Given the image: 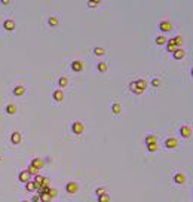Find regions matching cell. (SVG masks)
Returning <instances> with one entry per match:
<instances>
[{"mask_svg":"<svg viewBox=\"0 0 193 202\" xmlns=\"http://www.w3.org/2000/svg\"><path fill=\"white\" fill-rule=\"evenodd\" d=\"M71 131H73V134H76V135H82L83 131H85V125H83L80 120H74V122L71 123Z\"/></svg>","mask_w":193,"mask_h":202,"instance_id":"6da1fadb","label":"cell"},{"mask_svg":"<svg viewBox=\"0 0 193 202\" xmlns=\"http://www.w3.org/2000/svg\"><path fill=\"white\" fill-rule=\"evenodd\" d=\"M165 147L166 149H177L178 147V140H177V138L175 137H168V138H166V140H165Z\"/></svg>","mask_w":193,"mask_h":202,"instance_id":"7a4b0ae2","label":"cell"},{"mask_svg":"<svg viewBox=\"0 0 193 202\" xmlns=\"http://www.w3.org/2000/svg\"><path fill=\"white\" fill-rule=\"evenodd\" d=\"M77 190H79V184H77L76 181H68L66 184V192L70 193V195H74L77 193Z\"/></svg>","mask_w":193,"mask_h":202,"instance_id":"3957f363","label":"cell"},{"mask_svg":"<svg viewBox=\"0 0 193 202\" xmlns=\"http://www.w3.org/2000/svg\"><path fill=\"white\" fill-rule=\"evenodd\" d=\"M134 82H135L137 91H138L140 94H143V92L147 89V82H146V79H137V80H134Z\"/></svg>","mask_w":193,"mask_h":202,"instance_id":"277c9868","label":"cell"},{"mask_svg":"<svg viewBox=\"0 0 193 202\" xmlns=\"http://www.w3.org/2000/svg\"><path fill=\"white\" fill-rule=\"evenodd\" d=\"M159 30H160L162 33H168V31L172 30V24H171L169 21H160V22H159Z\"/></svg>","mask_w":193,"mask_h":202,"instance_id":"5b68a950","label":"cell"},{"mask_svg":"<svg viewBox=\"0 0 193 202\" xmlns=\"http://www.w3.org/2000/svg\"><path fill=\"white\" fill-rule=\"evenodd\" d=\"M180 135H181L183 138H190L192 137V129L189 125H183L181 128H180Z\"/></svg>","mask_w":193,"mask_h":202,"instance_id":"8992f818","label":"cell"},{"mask_svg":"<svg viewBox=\"0 0 193 202\" xmlns=\"http://www.w3.org/2000/svg\"><path fill=\"white\" fill-rule=\"evenodd\" d=\"M172 180H174L175 184H184V183H186V175H184L183 172H175Z\"/></svg>","mask_w":193,"mask_h":202,"instance_id":"52a82bcc","label":"cell"},{"mask_svg":"<svg viewBox=\"0 0 193 202\" xmlns=\"http://www.w3.org/2000/svg\"><path fill=\"white\" fill-rule=\"evenodd\" d=\"M30 165H31V167H34L36 169H42V168H43V165H45V160H43V159H40V158H34V159L31 160Z\"/></svg>","mask_w":193,"mask_h":202,"instance_id":"ba28073f","label":"cell"},{"mask_svg":"<svg viewBox=\"0 0 193 202\" xmlns=\"http://www.w3.org/2000/svg\"><path fill=\"white\" fill-rule=\"evenodd\" d=\"M71 70H73V71H76V73L82 71V70H83V62H82V61H79V59H74V61L71 62Z\"/></svg>","mask_w":193,"mask_h":202,"instance_id":"9c48e42d","label":"cell"},{"mask_svg":"<svg viewBox=\"0 0 193 202\" xmlns=\"http://www.w3.org/2000/svg\"><path fill=\"white\" fill-rule=\"evenodd\" d=\"M18 180H19L21 183H28V181H30V174H28V171H27V169L21 171V172L18 174Z\"/></svg>","mask_w":193,"mask_h":202,"instance_id":"30bf717a","label":"cell"},{"mask_svg":"<svg viewBox=\"0 0 193 202\" xmlns=\"http://www.w3.org/2000/svg\"><path fill=\"white\" fill-rule=\"evenodd\" d=\"M52 98H54V101H57V103H61V101L64 100V92H62V89H55V91L52 92Z\"/></svg>","mask_w":193,"mask_h":202,"instance_id":"8fae6325","label":"cell"},{"mask_svg":"<svg viewBox=\"0 0 193 202\" xmlns=\"http://www.w3.org/2000/svg\"><path fill=\"white\" fill-rule=\"evenodd\" d=\"M3 28H5L6 31H14V30H15V21H14V19H6V21L3 22Z\"/></svg>","mask_w":193,"mask_h":202,"instance_id":"7c38bea8","label":"cell"},{"mask_svg":"<svg viewBox=\"0 0 193 202\" xmlns=\"http://www.w3.org/2000/svg\"><path fill=\"white\" fill-rule=\"evenodd\" d=\"M10 141H12V144H19L21 143V132H18V131H15V132H12V135H10Z\"/></svg>","mask_w":193,"mask_h":202,"instance_id":"4fadbf2b","label":"cell"},{"mask_svg":"<svg viewBox=\"0 0 193 202\" xmlns=\"http://www.w3.org/2000/svg\"><path fill=\"white\" fill-rule=\"evenodd\" d=\"M172 57H174V59H183V58L186 57V50L181 49V48H178L175 52L172 54Z\"/></svg>","mask_w":193,"mask_h":202,"instance_id":"5bb4252c","label":"cell"},{"mask_svg":"<svg viewBox=\"0 0 193 202\" xmlns=\"http://www.w3.org/2000/svg\"><path fill=\"white\" fill-rule=\"evenodd\" d=\"M168 43H171V45H174V46L178 48L180 45L183 43V37H181V36H175V37H172V39L168 40Z\"/></svg>","mask_w":193,"mask_h":202,"instance_id":"9a60e30c","label":"cell"},{"mask_svg":"<svg viewBox=\"0 0 193 202\" xmlns=\"http://www.w3.org/2000/svg\"><path fill=\"white\" fill-rule=\"evenodd\" d=\"M111 113H113V115H116V116L120 115V113H122V106L119 103H113L111 104Z\"/></svg>","mask_w":193,"mask_h":202,"instance_id":"2e32d148","label":"cell"},{"mask_svg":"<svg viewBox=\"0 0 193 202\" xmlns=\"http://www.w3.org/2000/svg\"><path fill=\"white\" fill-rule=\"evenodd\" d=\"M24 94H25V88H24V86L18 85V86L14 88V95H15V97H21V95H24Z\"/></svg>","mask_w":193,"mask_h":202,"instance_id":"e0dca14e","label":"cell"},{"mask_svg":"<svg viewBox=\"0 0 193 202\" xmlns=\"http://www.w3.org/2000/svg\"><path fill=\"white\" fill-rule=\"evenodd\" d=\"M25 190H28V192H34V190H37L36 183H34L33 180H30L28 183H25Z\"/></svg>","mask_w":193,"mask_h":202,"instance_id":"ac0fdd59","label":"cell"},{"mask_svg":"<svg viewBox=\"0 0 193 202\" xmlns=\"http://www.w3.org/2000/svg\"><path fill=\"white\" fill-rule=\"evenodd\" d=\"M6 113H8V115H15V113H17V106L15 104H8L6 106Z\"/></svg>","mask_w":193,"mask_h":202,"instance_id":"d6986e66","label":"cell"},{"mask_svg":"<svg viewBox=\"0 0 193 202\" xmlns=\"http://www.w3.org/2000/svg\"><path fill=\"white\" fill-rule=\"evenodd\" d=\"M144 141H146V146H149V144H153V143H156V137H154L153 134H149V135L144 138Z\"/></svg>","mask_w":193,"mask_h":202,"instance_id":"ffe728a7","label":"cell"},{"mask_svg":"<svg viewBox=\"0 0 193 202\" xmlns=\"http://www.w3.org/2000/svg\"><path fill=\"white\" fill-rule=\"evenodd\" d=\"M67 85H68V79L66 77V76H62V77L58 79V86L59 88H66Z\"/></svg>","mask_w":193,"mask_h":202,"instance_id":"44dd1931","label":"cell"},{"mask_svg":"<svg viewBox=\"0 0 193 202\" xmlns=\"http://www.w3.org/2000/svg\"><path fill=\"white\" fill-rule=\"evenodd\" d=\"M154 42H156V45H166V42H168V40H166V37L165 36H158L156 37V39H154Z\"/></svg>","mask_w":193,"mask_h":202,"instance_id":"7402d4cb","label":"cell"},{"mask_svg":"<svg viewBox=\"0 0 193 202\" xmlns=\"http://www.w3.org/2000/svg\"><path fill=\"white\" fill-rule=\"evenodd\" d=\"M94 54H95L97 57H102V55L106 54V49H102V48L97 46V48H94Z\"/></svg>","mask_w":193,"mask_h":202,"instance_id":"603a6c76","label":"cell"},{"mask_svg":"<svg viewBox=\"0 0 193 202\" xmlns=\"http://www.w3.org/2000/svg\"><path fill=\"white\" fill-rule=\"evenodd\" d=\"M98 202H110V196H109V193L106 192V193L100 195V196H98Z\"/></svg>","mask_w":193,"mask_h":202,"instance_id":"cb8c5ba5","label":"cell"},{"mask_svg":"<svg viewBox=\"0 0 193 202\" xmlns=\"http://www.w3.org/2000/svg\"><path fill=\"white\" fill-rule=\"evenodd\" d=\"M39 199H40L42 202H50V201H52V198L49 196V193H42V195H39Z\"/></svg>","mask_w":193,"mask_h":202,"instance_id":"d4e9b609","label":"cell"},{"mask_svg":"<svg viewBox=\"0 0 193 202\" xmlns=\"http://www.w3.org/2000/svg\"><path fill=\"white\" fill-rule=\"evenodd\" d=\"M48 24L50 25V27H57V25H58V18L57 17H50L48 19Z\"/></svg>","mask_w":193,"mask_h":202,"instance_id":"484cf974","label":"cell"},{"mask_svg":"<svg viewBox=\"0 0 193 202\" xmlns=\"http://www.w3.org/2000/svg\"><path fill=\"white\" fill-rule=\"evenodd\" d=\"M98 71L100 73H106L107 71V64H106V62H98Z\"/></svg>","mask_w":193,"mask_h":202,"instance_id":"4316f807","label":"cell"},{"mask_svg":"<svg viewBox=\"0 0 193 202\" xmlns=\"http://www.w3.org/2000/svg\"><path fill=\"white\" fill-rule=\"evenodd\" d=\"M177 49H178L177 46H174V45H171V43H168V42H166V50H168V52L174 54V52H175Z\"/></svg>","mask_w":193,"mask_h":202,"instance_id":"83f0119b","label":"cell"},{"mask_svg":"<svg viewBox=\"0 0 193 202\" xmlns=\"http://www.w3.org/2000/svg\"><path fill=\"white\" fill-rule=\"evenodd\" d=\"M147 150L150 152V153H154V152L158 150V144H156V143H153V144H149V146H147Z\"/></svg>","mask_w":193,"mask_h":202,"instance_id":"f1b7e54d","label":"cell"},{"mask_svg":"<svg viewBox=\"0 0 193 202\" xmlns=\"http://www.w3.org/2000/svg\"><path fill=\"white\" fill-rule=\"evenodd\" d=\"M48 193H49V196L52 198V199H54L55 196H58V190H57V189H52V187L49 189V192H48Z\"/></svg>","mask_w":193,"mask_h":202,"instance_id":"f546056e","label":"cell"},{"mask_svg":"<svg viewBox=\"0 0 193 202\" xmlns=\"http://www.w3.org/2000/svg\"><path fill=\"white\" fill-rule=\"evenodd\" d=\"M27 171H28V174H30V175H37V172H39V169H36V168H34V167H31V165L27 168Z\"/></svg>","mask_w":193,"mask_h":202,"instance_id":"4dcf8cb0","label":"cell"},{"mask_svg":"<svg viewBox=\"0 0 193 202\" xmlns=\"http://www.w3.org/2000/svg\"><path fill=\"white\" fill-rule=\"evenodd\" d=\"M159 85H160V80H159L158 77H154V79L151 80V86H153V88H158Z\"/></svg>","mask_w":193,"mask_h":202,"instance_id":"1f68e13d","label":"cell"},{"mask_svg":"<svg viewBox=\"0 0 193 202\" xmlns=\"http://www.w3.org/2000/svg\"><path fill=\"white\" fill-rule=\"evenodd\" d=\"M102 193H106V189H104V187H98L97 190H95V195H97V196H100V195H102Z\"/></svg>","mask_w":193,"mask_h":202,"instance_id":"d6a6232c","label":"cell"},{"mask_svg":"<svg viewBox=\"0 0 193 202\" xmlns=\"http://www.w3.org/2000/svg\"><path fill=\"white\" fill-rule=\"evenodd\" d=\"M98 3H100V2H88V6H89V8H97Z\"/></svg>","mask_w":193,"mask_h":202,"instance_id":"836d02e7","label":"cell"},{"mask_svg":"<svg viewBox=\"0 0 193 202\" xmlns=\"http://www.w3.org/2000/svg\"><path fill=\"white\" fill-rule=\"evenodd\" d=\"M40 199H39V195L37 196H33V199H31V202H39Z\"/></svg>","mask_w":193,"mask_h":202,"instance_id":"e575fe53","label":"cell"},{"mask_svg":"<svg viewBox=\"0 0 193 202\" xmlns=\"http://www.w3.org/2000/svg\"><path fill=\"white\" fill-rule=\"evenodd\" d=\"M190 73H192V77H193V67H192V71Z\"/></svg>","mask_w":193,"mask_h":202,"instance_id":"d590c367","label":"cell"},{"mask_svg":"<svg viewBox=\"0 0 193 202\" xmlns=\"http://www.w3.org/2000/svg\"><path fill=\"white\" fill-rule=\"evenodd\" d=\"M21 202H30V201H21Z\"/></svg>","mask_w":193,"mask_h":202,"instance_id":"8d00e7d4","label":"cell"},{"mask_svg":"<svg viewBox=\"0 0 193 202\" xmlns=\"http://www.w3.org/2000/svg\"><path fill=\"white\" fill-rule=\"evenodd\" d=\"M0 162H2V156H0Z\"/></svg>","mask_w":193,"mask_h":202,"instance_id":"74e56055","label":"cell"}]
</instances>
